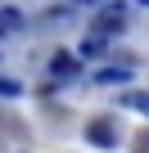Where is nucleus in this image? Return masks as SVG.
<instances>
[{
    "mask_svg": "<svg viewBox=\"0 0 149 153\" xmlns=\"http://www.w3.org/2000/svg\"><path fill=\"white\" fill-rule=\"evenodd\" d=\"M127 104H136V108H140V113H149V95H131V99H127Z\"/></svg>",
    "mask_w": 149,
    "mask_h": 153,
    "instance_id": "0eeeda50",
    "label": "nucleus"
},
{
    "mask_svg": "<svg viewBox=\"0 0 149 153\" xmlns=\"http://www.w3.org/2000/svg\"><path fill=\"white\" fill-rule=\"evenodd\" d=\"M9 32H23V9L0 5V36H9Z\"/></svg>",
    "mask_w": 149,
    "mask_h": 153,
    "instance_id": "7ed1b4c3",
    "label": "nucleus"
},
{
    "mask_svg": "<svg viewBox=\"0 0 149 153\" xmlns=\"http://www.w3.org/2000/svg\"><path fill=\"white\" fill-rule=\"evenodd\" d=\"M86 135H91L100 149H113V144H118V131H113V122H109V117H95V122L86 126Z\"/></svg>",
    "mask_w": 149,
    "mask_h": 153,
    "instance_id": "f03ea898",
    "label": "nucleus"
},
{
    "mask_svg": "<svg viewBox=\"0 0 149 153\" xmlns=\"http://www.w3.org/2000/svg\"><path fill=\"white\" fill-rule=\"evenodd\" d=\"M140 5H149V0H140Z\"/></svg>",
    "mask_w": 149,
    "mask_h": 153,
    "instance_id": "9d476101",
    "label": "nucleus"
},
{
    "mask_svg": "<svg viewBox=\"0 0 149 153\" xmlns=\"http://www.w3.org/2000/svg\"><path fill=\"white\" fill-rule=\"evenodd\" d=\"M50 72L59 76V81H68V76H77V59H72V54H63V50H59V54L50 59Z\"/></svg>",
    "mask_w": 149,
    "mask_h": 153,
    "instance_id": "20e7f679",
    "label": "nucleus"
},
{
    "mask_svg": "<svg viewBox=\"0 0 149 153\" xmlns=\"http://www.w3.org/2000/svg\"><path fill=\"white\" fill-rule=\"evenodd\" d=\"M77 5H95V9H100V5H109V0H77Z\"/></svg>",
    "mask_w": 149,
    "mask_h": 153,
    "instance_id": "6e6552de",
    "label": "nucleus"
},
{
    "mask_svg": "<svg viewBox=\"0 0 149 153\" xmlns=\"http://www.w3.org/2000/svg\"><path fill=\"white\" fill-rule=\"evenodd\" d=\"M131 72H136L131 63H122V68H104V72H95V81H100V86H118V81H131Z\"/></svg>",
    "mask_w": 149,
    "mask_h": 153,
    "instance_id": "39448f33",
    "label": "nucleus"
},
{
    "mask_svg": "<svg viewBox=\"0 0 149 153\" xmlns=\"http://www.w3.org/2000/svg\"><path fill=\"white\" fill-rule=\"evenodd\" d=\"M122 23H127V14H122V5H100V14H95V32L109 41V36H118L122 32Z\"/></svg>",
    "mask_w": 149,
    "mask_h": 153,
    "instance_id": "f257e3e1",
    "label": "nucleus"
},
{
    "mask_svg": "<svg viewBox=\"0 0 149 153\" xmlns=\"http://www.w3.org/2000/svg\"><path fill=\"white\" fill-rule=\"evenodd\" d=\"M145 140H149V135H145ZM140 153H149V144H140Z\"/></svg>",
    "mask_w": 149,
    "mask_h": 153,
    "instance_id": "1a4fd4ad",
    "label": "nucleus"
},
{
    "mask_svg": "<svg viewBox=\"0 0 149 153\" xmlns=\"http://www.w3.org/2000/svg\"><path fill=\"white\" fill-rule=\"evenodd\" d=\"M104 45H109L104 36H86V41H82V54H86V59H95V54H104Z\"/></svg>",
    "mask_w": 149,
    "mask_h": 153,
    "instance_id": "423d86ee",
    "label": "nucleus"
}]
</instances>
